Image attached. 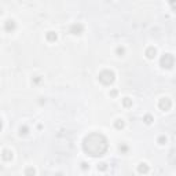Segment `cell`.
Wrapping results in <instances>:
<instances>
[{
  "mask_svg": "<svg viewBox=\"0 0 176 176\" xmlns=\"http://www.w3.org/2000/svg\"><path fill=\"white\" fill-rule=\"evenodd\" d=\"M116 54L118 56H124L125 55V48H124L122 46H118V47L116 48Z\"/></svg>",
  "mask_w": 176,
  "mask_h": 176,
  "instance_id": "obj_16",
  "label": "cell"
},
{
  "mask_svg": "<svg viewBox=\"0 0 176 176\" xmlns=\"http://www.w3.org/2000/svg\"><path fill=\"white\" fill-rule=\"evenodd\" d=\"M118 150H120L121 154H127L128 151H129V147H128L127 143H121L120 146H118Z\"/></svg>",
  "mask_w": 176,
  "mask_h": 176,
  "instance_id": "obj_13",
  "label": "cell"
},
{
  "mask_svg": "<svg viewBox=\"0 0 176 176\" xmlns=\"http://www.w3.org/2000/svg\"><path fill=\"white\" fill-rule=\"evenodd\" d=\"M41 76H35V77H33V80H32V83H33V84L35 85H37V84H40V83H41Z\"/></svg>",
  "mask_w": 176,
  "mask_h": 176,
  "instance_id": "obj_19",
  "label": "cell"
},
{
  "mask_svg": "<svg viewBox=\"0 0 176 176\" xmlns=\"http://www.w3.org/2000/svg\"><path fill=\"white\" fill-rule=\"evenodd\" d=\"M46 39H47V41L50 43H55L58 40V35H56L55 32H52V30H50L46 33Z\"/></svg>",
  "mask_w": 176,
  "mask_h": 176,
  "instance_id": "obj_10",
  "label": "cell"
},
{
  "mask_svg": "<svg viewBox=\"0 0 176 176\" xmlns=\"http://www.w3.org/2000/svg\"><path fill=\"white\" fill-rule=\"evenodd\" d=\"M98 171H100V172L107 171V164H106V162H100V164L98 165Z\"/></svg>",
  "mask_w": 176,
  "mask_h": 176,
  "instance_id": "obj_17",
  "label": "cell"
},
{
  "mask_svg": "<svg viewBox=\"0 0 176 176\" xmlns=\"http://www.w3.org/2000/svg\"><path fill=\"white\" fill-rule=\"evenodd\" d=\"M109 149V142L105 135L92 132L87 135L83 141V150L91 157H102Z\"/></svg>",
  "mask_w": 176,
  "mask_h": 176,
  "instance_id": "obj_1",
  "label": "cell"
},
{
  "mask_svg": "<svg viewBox=\"0 0 176 176\" xmlns=\"http://www.w3.org/2000/svg\"><path fill=\"white\" fill-rule=\"evenodd\" d=\"M69 33L74 35V36H80L81 33H84V25L80 23V22L73 23V25H70V28H69Z\"/></svg>",
  "mask_w": 176,
  "mask_h": 176,
  "instance_id": "obj_4",
  "label": "cell"
},
{
  "mask_svg": "<svg viewBox=\"0 0 176 176\" xmlns=\"http://www.w3.org/2000/svg\"><path fill=\"white\" fill-rule=\"evenodd\" d=\"M98 80L102 83L103 85H112L116 80V74L113 70H109V69H105L99 73L98 76Z\"/></svg>",
  "mask_w": 176,
  "mask_h": 176,
  "instance_id": "obj_2",
  "label": "cell"
},
{
  "mask_svg": "<svg viewBox=\"0 0 176 176\" xmlns=\"http://www.w3.org/2000/svg\"><path fill=\"white\" fill-rule=\"evenodd\" d=\"M153 121H154V117L151 114H145V117H143V122L145 124L150 125V124H153Z\"/></svg>",
  "mask_w": 176,
  "mask_h": 176,
  "instance_id": "obj_12",
  "label": "cell"
},
{
  "mask_svg": "<svg viewBox=\"0 0 176 176\" xmlns=\"http://www.w3.org/2000/svg\"><path fill=\"white\" fill-rule=\"evenodd\" d=\"M28 132H29V127H26V125H22L19 128V135H26Z\"/></svg>",
  "mask_w": 176,
  "mask_h": 176,
  "instance_id": "obj_18",
  "label": "cell"
},
{
  "mask_svg": "<svg viewBox=\"0 0 176 176\" xmlns=\"http://www.w3.org/2000/svg\"><path fill=\"white\" fill-rule=\"evenodd\" d=\"M25 175L28 176V175H36V171L33 168H26L25 169V172H23Z\"/></svg>",
  "mask_w": 176,
  "mask_h": 176,
  "instance_id": "obj_20",
  "label": "cell"
},
{
  "mask_svg": "<svg viewBox=\"0 0 176 176\" xmlns=\"http://www.w3.org/2000/svg\"><path fill=\"white\" fill-rule=\"evenodd\" d=\"M167 142H168V139H167V136H165V135H160V136H158V139H157V143H158V145H161V146L167 145Z\"/></svg>",
  "mask_w": 176,
  "mask_h": 176,
  "instance_id": "obj_15",
  "label": "cell"
},
{
  "mask_svg": "<svg viewBox=\"0 0 176 176\" xmlns=\"http://www.w3.org/2000/svg\"><path fill=\"white\" fill-rule=\"evenodd\" d=\"M122 106L124 107H132V99L131 98H128V96H125V98L122 99Z\"/></svg>",
  "mask_w": 176,
  "mask_h": 176,
  "instance_id": "obj_14",
  "label": "cell"
},
{
  "mask_svg": "<svg viewBox=\"0 0 176 176\" xmlns=\"http://www.w3.org/2000/svg\"><path fill=\"white\" fill-rule=\"evenodd\" d=\"M169 4H171V7L173 11H176V0H169Z\"/></svg>",
  "mask_w": 176,
  "mask_h": 176,
  "instance_id": "obj_22",
  "label": "cell"
},
{
  "mask_svg": "<svg viewBox=\"0 0 176 176\" xmlns=\"http://www.w3.org/2000/svg\"><path fill=\"white\" fill-rule=\"evenodd\" d=\"M149 171H150V168H149V165L146 162H141V164L138 165V173L146 175V173H149Z\"/></svg>",
  "mask_w": 176,
  "mask_h": 176,
  "instance_id": "obj_9",
  "label": "cell"
},
{
  "mask_svg": "<svg viewBox=\"0 0 176 176\" xmlns=\"http://www.w3.org/2000/svg\"><path fill=\"white\" fill-rule=\"evenodd\" d=\"M145 55H146L147 59H154L155 55H157V50L154 47H147L146 51H145Z\"/></svg>",
  "mask_w": 176,
  "mask_h": 176,
  "instance_id": "obj_8",
  "label": "cell"
},
{
  "mask_svg": "<svg viewBox=\"0 0 176 176\" xmlns=\"http://www.w3.org/2000/svg\"><path fill=\"white\" fill-rule=\"evenodd\" d=\"M175 56L172 55V54H164L161 56V59H160V65H161V68L164 69H172L173 66H175Z\"/></svg>",
  "mask_w": 176,
  "mask_h": 176,
  "instance_id": "obj_3",
  "label": "cell"
},
{
  "mask_svg": "<svg viewBox=\"0 0 176 176\" xmlns=\"http://www.w3.org/2000/svg\"><path fill=\"white\" fill-rule=\"evenodd\" d=\"M13 151L11 150H8V149H4L3 151H1V160L3 161H11L13 160Z\"/></svg>",
  "mask_w": 176,
  "mask_h": 176,
  "instance_id": "obj_7",
  "label": "cell"
},
{
  "mask_svg": "<svg viewBox=\"0 0 176 176\" xmlns=\"http://www.w3.org/2000/svg\"><path fill=\"white\" fill-rule=\"evenodd\" d=\"M158 107L161 109L162 112H168V110H171V107H172V100L169 98H161L160 100H158Z\"/></svg>",
  "mask_w": 176,
  "mask_h": 176,
  "instance_id": "obj_5",
  "label": "cell"
},
{
  "mask_svg": "<svg viewBox=\"0 0 176 176\" xmlns=\"http://www.w3.org/2000/svg\"><path fill=\"white\" fill-rule=\"evenodd\" d=\"M124 127H125V122H124L122 118H118V120L114 121V128L116 129H124Z\"/></svg>",
  "mask_w": 176,
  "mask_h": 176,
  "instance_id": "obj_11",
  "label": "cell"
},
{
  "mask_svg": "<svg viewBox=\"0 0 176 176\" xmlns=\"http://www.w3.org/2000/svg\"><path fill=\"white\" fill-rule=\"evenodd\" d=\"M81 169H83V171H87V169H90V165H88L87 162H81Z\"/></svg>",
  "mask_w": 176,
  "mask_h": 176,
  "instance_id": "obj_23",
  "label": "cell"
},
{
  "mask_svg": "<svg viewBox=\"0 0 176 176\" xmlns=\"http://www.w3.org/2000/svg\"><path fill=\"white\" fill-rule=\"evenodd\" d=\"M109 95H110L112 98H116V96L118 95V91H117V90H112V91L109 92Z\"/></svg>",
  "mask_w": 176,
  "mask_h": 176,
  "instance_id": "obj_21",
  "label": "cell"
},
{
  "mask_svg": "<svg viewBox=\"0 0 176 176\" xmlns=\"http://www.w3.org/2000/svg\"><path fill=\"white\" fill-rule=\"evenodd\" d=\"M15 28H17V23H15L14 19H7V21L4 22V30L6 32H14Z\"/></svg>",
  "mask_w": 176,
  "mask_h": 176,
  "instance_id": "obj_6",
  "label": "cell"
}]
</instances>
